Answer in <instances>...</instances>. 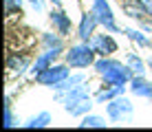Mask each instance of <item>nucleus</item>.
<instances>
[{"label": "nucleus", "mask_w": 152, "mask_h": 132, "mask_svg": "<svg viewBox=\"0 0 152 132\" xmlns=\"http://www.w3.org/2000/svg\"><path fill=\"white\" fill-rule=\"evenodd\" d=\"M66 62L71 66H88L93 62V49H88V46H75L66 55Z\"/></svg>", "instance_id": "nucleus-1"}, {"label": "nucleus", "mask_w": 152, "mask_h": 132, "mask_svg": "<svg viewBox=\"0 0 152 132\" xmlns=\"http://www.w3.org/2000/svg\"><path fill=\"white\" fill-rule=\"evenodd\" d=\"M121 9L128 18H134V20L145 18V7L141 0H121Z\"/></svg>", "instance_id": "nucleus-2"}, {"label": "nucleus", "mask_w": 152, "mask_h": 132, "mask_svg": "<svg viewBox=\"0 0 152 132\" xmlns=\"http://www.w3.org/2000/svg\"><path fill=\"white\" fill-rule=\"evenodd\" d=\"M64 77H66V71L57 66V68H46V71H42L38 75V82L51 84V82H60V79H64Z\"/></svg>", "instance_id": "nucleus-3"}, {"label": "nucleus", "mask_w": 152, "mask_h": 132, "mask_svg": "<svg viewBox=\"0 0 152 132\" xmlns=\"http://www.w3.org/2000/svg\"><path fill=\"white\" fill-rule=\"evenodd\" d=\"M95 49H97V53H102V55H108V53H113L115 49H117V44L110 40V38H95Z\"/></svg>", "instance_id": "nucleus-4"}, {"label": "nucleus", "mask_w": 152, "mask_h": 132, "mask_svg": "<svg viewBox=\"0 0 152 132\" xmlns=\"http://www.w3.org/2000/svg\"><path fill=\"white\" fill-rule=\"evenodd\" d=\"M93 29H95V18L93 15H84L82 20V26H80V38L82 40H88L93 33Z\"/></svg>", "instance_id": "nucleus-5"}, {"label": "nucleus", "mask_w": 152, "mask_h": 132, "mask_svg": "<svg viewBox=\"0 0 152 132\" xmlns=\"http://www.w3.org/2000/svg\"><path fill=\"white\" fill-rule=\"evenodd\" d=\"M95 13L102 15L99 20H102V22H106L108 26L113 24V13H110V9H108V7H104V2H102V0H97V4H95Z\"/></svg>", "instance_id": "nucleus-6"}, {"label": "nucleus", "mask_w": 152, "mask_h": 132, "mask_svg": "<svg viewBox=\"0 0 152 132\" xmlns=\"http://www.w3.org/2000/svg\"><path fill=\"white\" fill-rule=\"evenodd\" d=\"M132 90L137 95H148V97H152V86L145 82H141V79H134L132 82Z\"/></svg>", "instance_id": "nucleus-7"}, {"label": "nucleus", "mask_w": 152, "mask_h": 132, "mask_svg": "<svg viewBox=\"0 0 152 132\" xmlns=\"http://www.w3.org/2000/svg\"><path fill=\"white\" fill-rule=\"evenodd\" d=\"M27 66V60H24V57H11V60H9V71H13V68H18V73H22V68Z\"/></svg>", "instance_id": "nucleus-8"}, {"label": "nucleus", "mask_w": 152, "mask_h": 132, "mask_svg": "<svg viewBox=\"0 0 152 132\" xmlns=\"http://www.w3.org/2000/svg\"><path fill=\"white\" fill-rule=\"evenodd\" d=\"M53 20H55L57 24H60L62 33H66V31L71 29V22H69V20H64V15H62V13H55V15H53Z\"/></svg>", "instance_id": "nucleus-9"}, {"label": "nucleus", "mask_w": 152, "mask_h": 132, "mask_svg": "<svg viewBox=\"0 0 152 132\" xmlns=\"http://www.w3.org/2000/svg\"><path fill=\"white\" fill-rule=\"evenodd\" d=\"M128 64L134 68V73H143V64H141V62H139L134 55H130V57H128Z\"/></svg>", "instance_id": "nucleus-10"}, {"label": "nucleus", "mask_w": 152, "mask_h": 132, "mask_svg": "<svg viewBox=\"0 0 152 132\" xmlns=\"http://www.w3.org/2000/svg\"><path fill=\"white\" fill-rule=\"evenodd\" d=\"M82 125H93V128H95V125H104V119H99V117H91L88 119L86 117V121H84Z\"/></svg>", "instance_id": "nucleus-11"}, {"label": "nucleus", "mask_w": 152, "mask_h": 132, "mask_svg": "<svg viewBox=\"0 0 152 132\" xmlns=\"http://www.w3.org/2000/svg\"><path fill=\"white\" fill-rule=\"evenodd\" d=\"M141 2H143L145 11H148V13H152V0H141Z\"/></svg>", "instance_id": "nucleus-12"}]
</instances>
